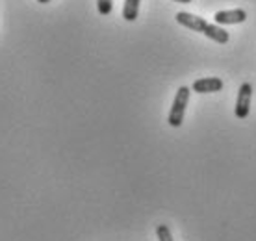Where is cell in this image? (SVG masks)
Instances as JSON below:
<instances>
[{"label":"cell","instance_id":"obj_1","mask_svg":"<svg viewBox=\"0 0 256 241\" xmlns=\"http://www.w3.org/2000/svg\"><path fill=\"white\" fill-rule=\"evenodd\" d=\"M190 95H192V89L186 88V86H182L176 91L171 112H169V117H167V122L173 128H178L184 122V114H186V106L188 102H190Z\"/></svg>","mask_w":256,"mask_h":241},{"label":"cell","instance_id":"obj_2","mask_svg":"<svg viewBox=\"0 0 256 241\" xmlns=\"http://www.w3.org/2000/svg\"><path fill=\"white\" fill-rule=\"evenodd\" d=\"M250 98H252V86L249 82L242 84V88L238 91V100H236V114L238 119H247L250 112Z\"/></svg>","mask_w":256,"mask_h":241},{"label":"cell","instance_id":"obj_3","mask_svg":"<svg viewBox=\"0 0 256 241\" xmlns=\"http://www.w3.org/2000/svg\"><path fill=\"white\" fill-rule=\"evenodd\" d=\"M176 22L190 28V30H193V32H200V34H204V30L208 28V24H210V22H206L202 17L192 15V13H188V12L176 13Z\"/></svg>","mask_w":256,"mask_h":241},{"label":"cell","instance_id":"obj_4","mask_svg":"<svg viewBox=\"0 0 256 241\" xmlns=\"http://www.w3.org/2000/svg\"><path fill=\"white\" fill-rule=\"evenodd\" d=\"M247 19L245 10H223L214 15V20L218 24H240Z\"/></svg>","mask_w":256,"mask_h":241},{"label":"cell","instance_id":"obj_5","mask_svg":"<svg viewBox=\"0 0 256 241\" xmlns=\"http://www.w3.org/2000/svg\"><path fill=\"white\" fill-rule=\"evenodd\" d=\"M223 80L221 78H216V76H210V78H200V80H195L192 86V91L195 93H218L223 89Z\"/></svg>","mask_w":256,"mask_h":241},{"label":"cell","instance_id":"obj_6","mask_svg":"<svg viewBox=\"0 0 256 241\" xmlns=\"http://www.w3.org/2000/svg\"><path fill=\"white\" fill-rule=\"evenodd\" d=\"M204 36L206 38H210L212 41H216V43H228V39H230V36H228V32L226 30H223L221 26L218 24H208V28L204 30Z\"/></svg>","mask_w":256,"mask_h":241},{"label":"cell","instance_id":"obj_7","mask_svg":"<svg viewBox=\"0 0 256 241\" xmlns=\"http://www.w3.org/2000/svg\"><path fill=\"white\" fill-rule=\"evenodd\" d=\"M140 2L141 0H124V8H122V19L128 22H134L140 13Z\"/></svg>","mask_w":256,"mask_h":241},{"label":"cell","instance_id":"obj_8","mask_svg":"<svg viewBox=\"0 0 256 241\" xmlns=\"http://www.w3.org/2000/svg\"><path fill=\"white\" fill-rule=\"evenodd\" d=\"M96 10H98V13H100L102 17H106V15H110L112 10H114V2H112V0H96Z\"/></svg>","mask_w":256,"mask_h":241},{"label":"cell","instance_id":"obj_9","mask_svg":"<svg viewBox=\"0 0 256 241\" xmlns=\"http://www.w3.org/2000/svg\"><path fill=\"white\" fill-rule=\"evenodd\" d=\"M156 236H158V241H174L173 236H171V230H169L167 224H158Z\"/></svg>","mask_w":256,"mask_h":241},{"label":"cell","instance_id":"obj_10","mask_svg":"<svg viewBox=\"0 0 256 241\" xmlns=\"http://www.w3.org/2000/svg\"><path fill=\"white\" fill-rule=\"evenodd\" d=\"M173 2H180V4H190L192 0H173Z\"/></svg>","mask_w":256,"mask_h":241},{"label":"cell","instance_id":"obj_11","mask_svg":"<svg viewBox=\"0 0 256 241\" xmlns=\"http://www.w3.org/2000/svg\"><path fill=\"white\" fill-rule=\"evenodd\" d=\"M38 2H41V4H46V2H50V0H38Z\"/></svg>","mask_w":256,"mask_h":241}]
</instances>
